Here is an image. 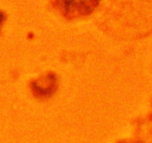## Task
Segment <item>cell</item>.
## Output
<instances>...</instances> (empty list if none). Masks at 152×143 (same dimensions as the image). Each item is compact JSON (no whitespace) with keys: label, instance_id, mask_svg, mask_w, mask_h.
<instances>
[{"label":"cell","instance_id":"obj_1","mask_svg":"<svg viewBox=\"0 0 152 143\" xmlns=\"http://www.w3.org/2000/svg\"><path fill=\"white\" fill-rule=\"evenodd\" d=\"M59 7L69 17L86 16L94 10L99 0H59Z\"/></svg>","mask_w":152,"mask_h":143},{"label":"cell","instance_id":"obj_2","mask_svg":"<svg viewBox=\"0 0 152 143\" xmlns=\"http://www.w3.org/2000/svg\"><path fill=\"white\" fill-rule=\"evenodd\" d=\"M57 86V77L53 72L48 73L31 83L33 93L39 98H48L53 95Z\"/></svg>","mask_w":152,"mask_h":143},{"label":"cell","instance_id":"obj_3","mask_svg":"<svg viewBox=\"0 0 152 143\" xmlns=\"http://www.w3.org/2000/svg\"><path fill=\"white\" fill-rule=\"evenodd\" d=\"M5 19H6L5 13L2 11H0V28L2 26L3 23L4 22Z\"/></svg>","mask_w":152,"mask_h":143}]
</instances>
